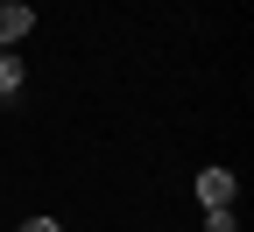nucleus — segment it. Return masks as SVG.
<instances>
[{"instance_id": "f257e3e1", "label": "nucleus", "mask_w": 254, "mask_h": 232, "mask_svg": "<svg viewBox=\"0 0 254 232\" xmlns=\"http://www.w3.org/2000/svg\"><path fill=\"white\" fill-rule=\"evenodd\" d=\"M233 197H240V176L226 169V162H205L198 169V204L212 211V204H233Z\"/></svg>"}, {"instance_id": "f03ea898", "label": "nucleus", "mask_w": 254, "mask_h": 232, "mask_svg": "<svg viewBox=\"0 0 254 232\" xmlns=\"http://www.w3.org/2000/svg\"><path fill=\"white\" fill-rule=\"evenodd\" d=\"M28 28H36V7H21V0H0V49H14Z\"/></svg>"}, {"instance_id": "7ed1b4c3", "label": "nucleus", "mask_w": 254, "mask_h": 232, "mask_svg": "<svg viewBox=\"0 0 254 232\" xmlns=\"http://www.w3.org/2000/svg\"><path fill=\"white\" fill-rule=\"evenodd\" d=\"M14 92H21V56L0 49V98H14Z\"/></svg>"}, {"instance_id": "20e7f679", "label": "nucleus", "mask_w": 254, "mask_h": 232, "mask_svg": "<svg viewBox=\"0 0 254 232\" xmlns=\"http://www.w3.org/2000/svg\"><path fill=\"white\" fill-rule=\"evenodd\" d=\"M205 232H240V218H233V204H212V211H205Z\"/></svg>"}, {"instance_id": "39448f33", "label": "nucleus", "mask_w": 254, "mask_h": 232, "mask_svg": "<svg viewBox=\"0 0 254 232\" xmlns=\"http://www.w3.org/2000/svg\"><path fill=\"white\" fill-rule=\"evenodd\" d=\"M21 232H64V225H57V218H28Z\"/></svg>"}]
</instances>
